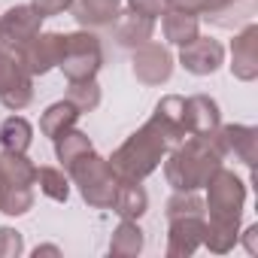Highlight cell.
Wrapping results in <instances>:
<instances>
[{
	"instance_id": "1",
	"label": "cell",
	"mask_w": 258,
	"mask_h": 258,
	"mask_svg": "<svg viewBox=\"0 0 258 258\" xmlns=\"http://www.w3.org/2000/svg\"><path fill=\"white\" fill-rule=\"evenodd\" d=\"M204 188H207L204 210L210 213V219H204L207 222L204 246L216 255H225L240 240V219H243V207H246V182L234 170L219 167Z\"/></svg>"
},
{
	"instance_id": "2",
	"label": "cell",
	"mask_w": 258,
	"mask_h": 258,
	"mask_svg": "<svg viewBox=\"0 0 258 258\" xmlns=\"http://www.w3.org/2000/svg\"><path fill=\"white\" fill-rule=\"evenodd\" d=\"M225 155L219 152L213 134L198 137L188 134L179 146L164 155V179L173 191H198L210 182V176L222 167Z\"/></svg>"
},
{
	"instance_id": "3",
	"label": "cell",
	"mask_w": 258,
	"mask_h": 258,
	"mask_svg": "<svg viewBox=\"0 0 258 258\" xmlns=\"http://www.w3.org/2000/svg\"><path fill=\"white\" fill-rule=\"evenodd\" d=\"M167 152H170L167 137L161 134V127L149 118L106 161H109L112 173L118 176V182H143L146 176H152L158 170V164L164 161Z\"/></svg>"
},
{
	"instance_id": "4",
	"label": "cell",
	"mask_w": 258,
	"mask_h": 258,
	"mask_svg": "<svg viewBox=\"0 0 258 258\" xmlns=\"http://www.w3.org/2000/svg\"><path fill=\"white\" fill-rule=\"evenodd\" d=\"M34 185H37V164L28 152H0V213L4 216H25L34 207Z\"/></svg>"
},
{
	"instance_id": "5",
	"label": "cell",
	"mask_w": 258,
	"mask_h": 258,
	"mask_svg": "<svg viewBox=\"0 0 258 258\" xmlns=\"http://www.w3.org/2000/svg\"><path fill=\"white\" fill-rule=\"evenodd\" d=\"M67 176L79 188V195L88 207L112 210V201H115V191H118V176L112 173V167L103 155H97L94 149L85 152L82 158H76L67 167Z\"/></svg>"
},
{
	"instance_id": "6",
	"label": "cell",
	"mask_w": 258,
	"mask_h": 258,
	"mask_svg": "<svg viewBox=\"0 0 258 258\" xmlns=\"http://www.w3.org/2000/svg\"><path fill=\"white\" fill-rule=\"evenodd\" d=\"M67 76V82L73 79H97V70L103 67V46L97 40L94 31H73L67 34V49L64 58L58 64Z\"/></svg>"
},
{
	"instance_id": "7",
	"label": "cell",
	"mask_w": 258,
	"mask_h": 258,
	"mask_svg": "<svg viewBox=\"0 0 258 258\" xmlns=\"http://www.w3.org/2000/svg\"><path fill=\"white\" fill-rule=\"evenodd\" d=\"M34 100V76L22 67L19 55L0 46V103L22 112Z\"/></svg>"
},
{
	"instance_id": "8",
	"label": "cell",
	"mask_w": 258,
	"mask_h": 258,
	"mask_svg": "<svg viewBox=\"0 0 258 258\" xmlns=\"http://www.w3.org/2000/svg\"><path fill=\"white\" fill-rule=\"evenodd\" d=\"M43 31V16L31 4H16L0 16V46L10 52H22Z\"/></svg>"
},
{
	"instance_id": "9",
	"label": "cell",
	"mask_w": 258,
	"mask_h": 258,
	"mask_svg": "<svg viewBox=\"0 0 258 258\" xmlns=\"http://www.w3.org/2000/svg\"><path fill=\"white\" fill-rule=\"evenodd\" d=\"M64 49H67V34L40 31V34L19 52V61H22V67H25L31 76H46L49 70H55V67L61 64Z\"/></svg>"
},
{
	"instance_id": "10",
	"label": "cell",
	"mask_w": 258,
	"mask_h": 258,
	"mask_svg": "<svg viewBox=\"0 0 258 258\" xmlns=\"http://www.w3.org/2000/svg\"><path fill=\"white\" fill-rule=\"evenodd\" d=\"M131 67H134L137 82H143V85H164L173 76V55H170L167 46L149 40V43L134 49Z\"/></svg>"
},
{
	"instance_id": "11",
	"label": "cell",
	"mask_w": 258,
	"mask_h": 258,
	"mask_svg": "<svg viewBox=\"0 0 258 258\" xmlns=\"http://www.w3.org/2000/svg\"><path fill=\"white\" fill-rule=\"evenodd\" d=\"M179 64L191 76H213L225 64V46L213 37H195L191 43L179 46Z\"/></svg>"
},
{
	"instance_id": "12",
	"label": "cell",
	"mask_w": 258,
	"mask_h": 258,
	"mask_svg": "<svg viewBox=\"0 0 258 258\" xmlns=\"http://www.w3.org/2000/svg\"><path fill=\"white\" fill-rule=\"evenodd\" d=\"M231 76L240 82L258 79V25L246 22L231 40Z\"/></svg>"
},
{
	"instance_id": "13",
	"label": "cell",
	"mask_w": 258,
	"mask_h": 258,
	"mask_svg": "<svg viewBox=\"0 0 258 258\" xmlns=\"http://www.w3.org/2000/svg\"><path fill=\"white\" fill-rule=\"evenodd\" d=\"M222 155H234L246 167H255L258 161V131L252 124H219L213 134Z\"/></svg>"
},
{
	"instance_id": "14",
	"label": "cell",
	"mask_w": 258,
	"mask_h": 258,
	"mask_svg": "<svg viewBox=\"0 0 258 258\" xmlns=\"http://www.w3.org/2000/svg\"><path fill=\"white\" fill-rule=\"evenodd\" d=\"M204 231H207L204 216H179V219H170L167 249H164L167 258H188V255H195L204 246Z\"/></svg>"
},
{
	"instance_id": "15",
	"label": "cell",
	"mask_w": 258,
	"mask_h": 258,
	"mask_svg": "<svg viewBox=\"0 0 258 258\" xmlns=\"http://www.w3.org/2000/svg\"><path fill=\"white\" fill-rule=\"evenodd\" d=\"M152 121L161 127V134L167 137L170 149L179 146V143L188 137V127H185V97H179V94H164V97L155 103Z\"/></svg>"
},
{
	"instance_id": "16",
	"label": "cell",
	"mask_w": 258,
	"mask_h": 258,
	"mask_svg": "<svg viewBox=\"0 0 258 258\" xmlns=\"http://www.w3.org/2000/svg\"><path fill=\"white\" fill-rule=\"evenodd\" d=\"M124 0H73V19L85 31H103L112 28Z\"/></svg>"
},
{
	"instance_id": "17",
	"label": "cell",
	"mask_w": 258,
	"mask_h": 258,
	"mask_svg": "<svg viewBox=\"0 0 258 258\" xmlns=\"http://www.w3.org/2000/svg\"><path fill=\"white\" fill-rule=\"evenodd\" d=\"M219 124H222V109L210 94L185 97V127H188V134L210 137V134H216Z\"/></svg>"
},
{
	"instance_id": "18",
	"label": "cell",
	"mask_w": 258,
	"mask_h": 258,
	"mask_svg": "<svg viewBox=\"0 0 258 258\" xmlns=\"http://www.w3.org/2000/svg\"><path fill=\"white\" fill-rule=\"evenodd\" d=\"M201 16L216 28H234L240 22H252L255 0H207Z\"/></svg>"
},
{
	"instance_id": "19",
	"label": "cell",
	"mask_w": 258,
	"mask_h": 258,
	"mask_svg": "<svg viewBox=\"0 0 258 258\" xmlns=\"http://www.w3.org/2000/svg\"><path fill=\"white\" fill-rule=\"evenodd\" d=\"M152 34H155V22L152 19H143V16H137V13H118V19H115V25H112V37H115V43L118 46H124V49H137V46H143V43H149L152 40Z\"/></svg>"
},
{
	"instance_id": "20",
	"label": "cell",
	"mask_w": 258,
	"mask_h": 258,
	"mask_svg": "<svg viewBox=\"0 0 258 258\" xmlns=\"http://www.w3.org/2000/svg\"><path fill=\"white\" fill-rule=\"evenodd\" d=\"M161 31L170 46H185L201 34V16L182 13V10H164L161 13Z\"/></svg>"
},
{
	"instance_id": "21",
	"label": "cell",
	"mask_w": 258,
	"mask_h": 258,
	"mask_svg": "<svg viewBox=\"0 0 258 258\" xmlns=\"http://www.w3.org/2000/svg\"><path fill=\"white\" fill-rule=\"evenodd\" d=\"M79 115H82V112H79L67 97H64V100H55V103H49V106L43 109V115H40V134L49 137V140H55V137H61L64 131L76 127Z\"/></svg>"
},
{
	"instance_id": "22",
	"label": "cell",
	"mask_w": 258,
	"mask_h": 258,
	"mask_svg": "<svg viewBox=\"0 0 258 258\" xmlns=\"http://www.w3.org/2000/svg\"><path fill=\"white\" fill-rule=\"evenodd\" d=\"M149 210V195L143 188V182H118L115 201H112V213H118L121 219H134L140 222Z\"/></svg>"
},
{
	"instance_id": "23",
	"label": "cell",
	"mask_w": 258,
	"mask_h": 258,
	"mask_svg": "<svg viewBox=\"0 0 258 258\" xmlns=\"http://www.w3.org/2000/svg\"><path fill=\"white\" fill-rule=\"evenodd\" d=\"M143 243H146L143 228L134 219H121L109 237V255L112 258H137L143 252Z\"/></svg>"
},
{
	"instance_id": "24",
	"label": "cell",
	"mask_w": 258,
	"mask_h": 258,
	"mask_svg": "<svg viewBox=\"0 0 258 258\" xmlns=\"http://www.w3.org/2000/svg\"><path fill=\"white\" fill-rule=\"evenodd\" d=\"M34 143V127L25 115H10L0 124V146L7 152H28Z\"/></svg>"
},
{
	"instance_id": "25",
	"label": "cell",
	"mask_w": 258,
	"mask_h": 258,
	"mask_svg": "<svg viewBox=\"0 0 258 258\" xmlns=\"http://www.w3.org/2000/svg\"><path fill=\"white\" fill-rule=\"evenodd\" d=\"M52 143H55V158L61 161V167H64V170H67L76 158H82L85 152H91V149H94V143L88 140V134L76 131V127L64 131V134H61V137H55Z\"/></svg>"
},
{
	"instance_id": "26",
	"label": "cell",
	"mask_w": 258,
	"mask_h": 258,
	"mask_svg": "<svg viewBox=\"0 0 258 258\" xmlns=\"http://www.w3.org/2000/svg\"><path fill=\"white\" fill-rule=\"evenodd\" d=\"M37 185L49 201L67 204L70 198V176L64 167H37Z\"/></svg>"
},
{
	"instance_id": "27",
	"label": "cell",
	"mask_w": 258,
	"mask_h": 258,
	"mask_svg": "<svg viewBox=\"0 0 258 258\" xmlns=\"http://www.w3.org/2000/svg\"><path fill=\"white\" fill-rule=\"evenodd\" d=\"M67 100L79 112H94L100 106V85H97V79H73L67 85Z\"/></svg>"
},
{
	"instance_id": "28",
	"label": "cell",
	"mask_w": 258,
	"mask_h": 258,
	"mask_svg": "<svg viewBox=\"0 0 258 258\" xmlns=\"http://www.w3.org/2000/svg\"><path fill=\"white\" fill-rule=\"evenodd\" d=\"M167 219H179V216H204V198H198V191H173L164 204Z\"/></svg>"
},
{
	"instance_id": "29",
	"label": "cell",
	"mask_w": 258,
	"mask_h": 258,
	"mask_svg": "<svg viewBox=\"0 0 258 258\" xmlns=\"http://www.w3.org/2000/svg\"><path fill=\"white\" fill-rule=\"evenodd\" d=\"M25 252V237L16 228L0 225V258H19Z\"/></svg>"
},
{
	"instance_id": "30",
	"label": "cell",
	"mask_w": 258,
	"mask_h": 258,
	"mask_svg": "<svg viewBox=\"0 0 258 258\" xmlns=\"http://www.w3.org/2000/svg\"><path fill=\"white\" fill-rule=\"evenodd\" d=\"M124 4H127V10H131V13H137L143 19H152V22L167 10L164 0H124Z\"/></svg>"
},
{
	"instance_id": "31",
	"label": "cell",
	"mask_w": 258,
	"mask_h": 258,
	"mask_svg": "<svg viewBox=\"0 0 258 258\" xmlns=\"http://www.w3.org/2000/svg\"><path fill=\"white\" fill-rule=\"evenodd\" d=\"M31 7L43 16V19H52V16H61L73 7V0H31Z\"/></svg>"
},
{
	"instance_id": "32",
	"label": "cell",
	"mask_w": 258,
	"mask_h": 258,
	"mask_svg": "<svg viewBox=\"0 0 258 258\" xmlns=\"http://www.w3.org/2000/svg\"><path fill=\"white\" fill-rule=\"evenodd\" d=\"M167 10H182V13H191V16H201L207 0H164Z\"/></svg>"
},
{
	"instance_id": "33",
	"label": "cell",
	"mask_w": 258,
	"mask_h": 258,
	"mask_svg": "<svg viewBox=\"0 0 258 258\" xmlns=\"http://www.w3.org/2000/svg\"><path fill=\"white\" fill-rule=\"evenodd\" d=\"M243 243H246V252H249V255L258 252V225H249V228L243 231Z\"/></svg>"
},
{
	"instance_id": "34",
	"label": "cell",
	"mask_w": 258,
	"mask_h": 258,
	"mask_svg": "<svg viewBox=\"0 0 258 258\" xmlns=\"http://www.w3.org/2000/svg\"><path fill=\"white\" fill-rule=\"evenodd\" d=\"M40 255H55V258H58V255H61V249L46 243V246H37V249H34V258H40Z\"/></svg>"
}]
</instances>
